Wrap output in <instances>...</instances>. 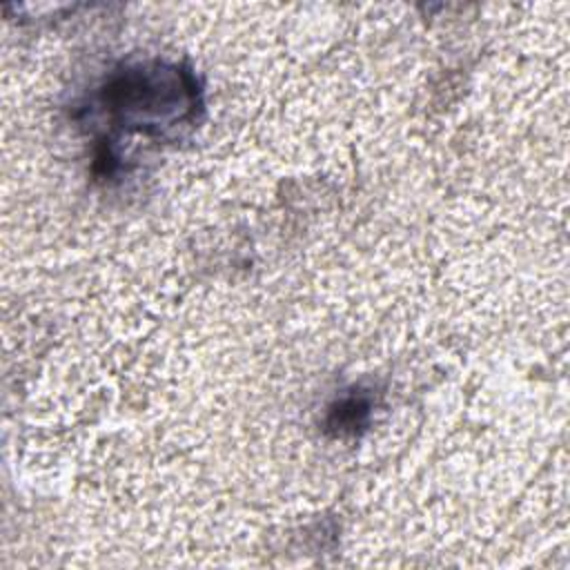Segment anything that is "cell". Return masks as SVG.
I'll list each match as a JSON object with an SVG mask.
<instances>
[{
  "label": "cell",
  "mask_w": 570,
  "mask_h": 570,
  "mask_svg": "<svg viewBox=\"0 0 570 570\" xmlns=\"http://www.w3.org/2000/svg\"><path fill=\"white\" fill-rule=\"evenodd\" d=\"M372 396L365 390L354 387L330 405L325 428L336 436H356L361 430L367 428L372 419Z\"/></svg>",
  "instance_id": "cell-2"
},
{
  "label": "cell",
  "mask_w": 570,
  "mask_h": 570,
  "mask_svg": "<svg viewBox=\"0 0 570 570\" xmlns=\"http://www.w3.org/2000/svg\"><path fill=\"white\" fill-rule=\"evenodd\" d=\"M109 122L127 134L167 136L196 122L203 109L200 85L178 62H136L116 71L98 91Z\"/></svg>",
  "instance_id": "cell-1"
}]
</instances>
